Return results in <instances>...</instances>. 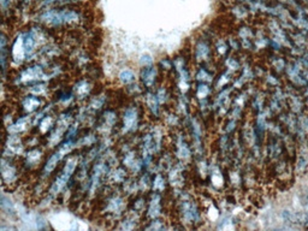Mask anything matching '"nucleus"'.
Returning <instances> with one entry per match:
<instances>
[{
  "mask_svg": "<svg viewBox=\"0 0 308 231\" xmlns=\"http://www.w3.org/2000/svg\"><path fill=\"white\" fill-rule=\"evenodd\" d=\"M71 148H73V144H71V142L61 146L60 149H59L57 153H54V155H52V157L50 158V160H48L47 165H46V168H45V174H48V172H51L52 170H53V169L55 168V165L58 164V161L60 160V159L63 158L65 154H68V153L71 151Z\"/></svg>",
  "mask_w": 308,
  "mask_h": 231,
  "instance_id": "nucleus-3",
  "label": "nucleus"
},
{
  "mask_svg": "<svg viewBox=\"0 0 308 231\" xmlns=\"http://www.w3.org/2000/svg\"><path fill=\"white\" fill-rule=\"evenodd\" d=\"M74 2H81V0H46L45 4H60V3H74Z\"/></svg>",
  "mask_w": 308,
  "mask_h": 231,
  "instance_id": "nucleus-8",
  "label": "nucleus"
},
{
  "mask_svg": "<svg viewBox=\"0 0 308 231\" xmlns=\"http://www.w3.org/2000/svg\"><path fill=\"white\" fill-rule=\"evenodd\" d=\"M41 75V70L39 68H32L29 69L27 73L23 74V77H27V80H34V79H39V76Z\"/></svg>",
  "mask_w": 308,
  "mask_h": 231,
  "instance_id": "nucleus-5",
  "label": "nucleus"
},
{
  "mask_svg": "<svg viewBox=\"0 0 308 231\" xmlns=\"http://www.w3.org/2000/svg\"><path fill=\"white\" fill-rule=\"evenodd\" d=\"M77 164V159L76 158H71L69 162L67 164V167L64 168L63 172H61V175L59 176V177L55 180L53 187H52L51 193L52 194H57L64 188V185L68 183L69 178L71 177V175H73V172L75 170V168H76Z\"/></svg>",
  "mask_w": 308,
  "mask_h": 231,
  "instance_id": "nucleus-2",
  "label": "nucleus"
},
{
  "mask_svg": "<svg viewBox=\"0 0 308 231\" xmlns=\"http://www.w3.org/2000/svg\"><path fill=\"white\" fill-rule=\"evenodd\" d=\"M78 15L71 10H48L39 17V21L48 25H63L78 21Z\"/></svg>",
  "mask_w": 308,
  "mask_h": 231,
  "instance_id": "nucleus-1",
  "label": "nucleus"
},
{
  "mask_svg": "<svg viewBox=\"0 0 308 231\" xmlns=\"http://www.w3.org/2000/svg\"><path fill=\"white\" fill-rule=\"evenodd\" d=\"M133 73L132 71H129V70H124V71H122V73H120V80L123 81V82H126V83H128V82H130V81L133 80Z\"/></svg>",
  "mask_w": 308,
  "mask_h": 231,
  "instance_id": "nucleus-7",
  "label": "nucleus"
},
{
  "mask_svg": "<svg viewBox=\"0 0 308 231\" xmlns=\"http://www.w3.org/2000/svg\"><path fill=\"white\" fill-rule=\"evenodd\" d=\"M136 124V112L134 110H129L126 113V117H124V125H126V130H130L133 129Z\"/></svg>",
  "mask_w": 308,
  "mask_h": 231,
  "instance_id": "nucleus-4",
  "label": "nucleus"
},
{
  "mask_svg": "<svg viewBox=\"0 0 308 231\" xmlns=\"http://www.w3.org/2000/svg\"><path fill=\"white\" fill-rule=\"evenodd\" d=\"M154 76H156V71L153 69H147L145 73H143V81H145L147 84H150L154 80Z\"/></svg>",
  "mask_w": 308,
  "mask_h": 231,
  "instance_id": "nucleus-6",
  "label": "nucleus"
},
{
  "mask_svg": "<svg viewBox=\"0 0 308 231\" xmlns=\"http://www.w3.org/2000/svg\"><path fill=\"white\" fill-rule=\"evenodd\" d=\"M8 4H9V0H2V6L3 8H6V6H8Z\"/></svg>",
  "mask_w": 308,
  "mask_h": 231,
  "instance_id": "nucleus-9",
  "label": "nucleus"
}]
</instances>
